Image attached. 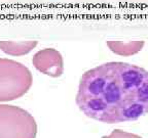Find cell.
Masks as SVG:
<instances>
[{"label": "cell", "mask_w": 148, "mask_h": 138, "mask_svg": "<svg viewBox=\"0 0 148 138\" xmlns=\"http://www.w3.org/2000/svg\"><path fill=\"white\" fill-rule=\"evenodd\" d=\"M102 138H142V137L139 135H136V134L121 131L119 129H115V130H113V131L111 132L110 135L103 136Z\"/></svg>", "instance_id": "obj_7"}, {"label": "cell", "mask_w": 148, "mask_h": 138, "mask_svg": "<svg viewBox=\"0 0 148 138\" xmlns=\"http://www.w3.org/2000/svg\"><path fill=\"white\" fill-rule=\"evenodd\" d=\"M76 103L86 117L107 124L136 121L148 113V71L111 62L80 78Z\"/></svg>", "instance_id": "obj_1"}, {"label": "cell", "mask_w": 148, "mask_h": 138, "mask_svg": "<svg viewBox=\"0 0 148 138\" xmlns=\"http://www.w3.org/2000/svg\"><path fill=\"white\" fill-rule=\"evenodd\" d=\"M107 46L111 51L117 55L121 56H131L136 53L140 52L144 47L145 42L140 41H130V42H121V41H110L106 42Z\"/></svg>", "instance_id": "obj_5"}, {"label": "cell", "mask_w": 148, "mask_h": 138, "mask_svg": "<svg viewBox=\"0 0 148 138\" xmlns=\"http://www.w3.org/2000/svg\"><path fill=\"white\" fill-rule=\"evenodd\" d=\"M30 70L16 60L0 58V102L25 95L32 86Z\"/></svg>", "instance_id": "obj_2"}, {"label": "cell", "mask_w": 148, "mask_h": 138, "mask_svg": "<svg viewBox=\"0 0 148 138\" xmlns=\"http://www.w3.org/2000/svg\"><path fill=\"white\" fill-rule=\"evenodd\" d=\"M35 69L49 77L58 78L64 72V62L61 53L53 48H45L38 51L32 58Z\"/></svg>", "instance_id": "obj_4"}, {"label": "cell", "mask_w": 148, "mask_h": 138, "mask_svg": "<svg viewBox=\"0 0 148 138\" xmlns=\"http://www.w3.org/2000/svg\"><path fill=\"white\" fill-rule=\"evenodd\" d=\"M37 41H0V49L4 53L12 56H21L32 51L36 47Z\"/></svg>", "instance_id": "obj_6"}, {"label": "cell", "mask_w": 148, "mask_h": 138, "mask_svg": "<svg viewBox=\"0 0 148 138\" xmlns=\"http://www.w3.org/2000/svg\"><path fill=\"white\" fill-rule=\"evenodd\" d=\"M37 124L27 110L0 104V138H35Z\"/></svg>", "instance_id": "obj_3"}]
</instances>
